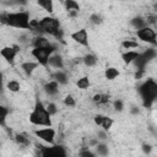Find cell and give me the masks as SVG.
<instances>
[{
	"mask_svg": "<svg viewBox=\"0 0 157 157\" xmlns=\"http://www.w3.org/2000/svg\"><path fill=\"white\" fill-rule=\"evenodd\" d=\"M31 13L27 10H18L12 12H5L0 15V23L23 31H32Z\"/></svg>",
	"mask_w": 157,
	"mask_h": 157,
	"instance_id": "cell-1",
	"label": "cell"
},
{
	"mask_svg": "<svg viewBox=\"0 0 157 157\" xmlns=\"http://www.w3.org/2000/svg\"><path fill=\"white\" fill-rule=\"evenodd\" d=\"M32 31H39L42 33H47L49 36L60 38L61 37V22L58 17L47 15L39 20H31Z\"/></svg>",
	"mask_w": 157,
	"mask_h": 157,
	"instance_id": "cell-2",
	"label": "cell"
},
{
	"mask_svg": "<svg viewBox=\"0 0 157 157\" xmlns=\"http://www.w3.org/2000/svg\"><path fill=\"white\" fill-rule=\"evenodd\" d=\"M28 120L34 126H52V115L47 110L45 104L40 101H37L32 112L28 115Z\"/></svg>",
	"mask_w": 157,
	"mask_h": 157,
	"instance_id": "cell-3",
	"label": "cell"
},
{
	"mask_svg": "<svg viewBox=\"0 0 157 157\" xmlns=\"http://www.w3.org/2000/svg\"><path fill=\"white\" fill-rule=\"evenodd\" d=\"M139 92L145 107H150L157 97V83L153 78H147L140 87Z\"/></svg>",
	"mask_w": 157,
	"mask_h": 157,
	"instance_id": "cell-4",
	"label": "cell"
},
{
	"mask_svg": "<svg viewBox=\"0 0 157 157\" xmlns=\"http://www.w3.org/2000/svg\"><path fill=\"white\" fill-rule=\"evenodd\" d=\"M56 50H58V47L50 43L49 45H45V47H33L31 50V55L42 67L48 69V59Z\"/></svg>",
	"mask_w": 157,
	"mask_h": 157,
	"instance_id": "cell-5",
	"label": "cell"
},
{
	"mask_svg": "<svg viewBox=\"0 0 157 157\" xmlns=\"http://www.w3.org/2000/svg\"><path fill=\"white\" fill-rule=\"evenodd\" d=\"M34 136L37 139H39L40 141L48 144V145H53L55 144V137H56V130L53 126H42L38 128L33 131Z\"/></svg>",
	"mask_w": 157,
	"mask_h": 157,
	"instance_id": "cell-6",
	"label": "cell"
},
{
	"mask_svg": "<svg viewBox=\"0 0 157 157\" xmlns=\"http://www.w3.org/2000/svg\"><path fill=\"white\" fill-rule=\"evenodd\" d=\"M135 34L141 42H145V43L151 44V45H156V31L151 26L146 25L142 28L136 29Z\"/></svg>",
	"mask_w": 157,
	"mask_h": 157,
	"instance_id": "cell-7",
	"label": "cell"
},
{
	"mask_svg": "<svg viewBox=\"0 0 157 157\" xmlns=\"http://www.w3.org/2000/svg\"><path fill=\"white\" fill-rule=\"evenodd\" d=\"M70 38H71L75 43H77L78 45H81V47L87 48V47L90 45L88 32H87V28H85V27L77 28L76 31H74L72 33H70Z\"/></svg>",
	"mask_w": 157,
	"mask_h": 157,
	"instance_id": "cell-8",
	"label": "cell"
},
{
	"mask_svg": "<svg viewBox=\"0 0 157 157\" xmlns=\"http://www.w3.org/2000/svg\"><path fill=\"white\" fill-rule=\"evenodd\" d=\"M18 53H20L18 45H5L0 49V56L10 65H12L15 63V59Z\"/></svg>",
	"mask_w": 157,
	"mask_h": 157,
	"instance_id": "cell-9",
	"label": "cell"
},
{
	"mask_svg": "<svg viewBox=\"0 0 157 157\" xmlns=\"http://www.w3.org/2000/svg\"><path fill=\"white\" fill-rule=\"evenodd\" d=\"M40 147V155L43 156H66V151L64 150L63 146L59 145H52L50 147H44V146H39Z\"/></svg>",
	"mask_w": 157,
	"mask_h": 157,
	"instance_id": "cell-10",
	"label": "cell"
},
{
	"mask_svg": "<svg viewBox=\"0 0 157 157\" xmlns=\"http://www.w3.org/2000/svg\"><path fill=\"white\" fill-rule=\"evenodd\" d=\"M48 67H53V69H55V70L64 69V67H65L64 58H63L59 53L54 52V53L49 56V59H48Z\"/></svg>",
	"mask_w": 157,
	"mask_h": 157,
	"instance_id": "cell-11",
	"label": "cell"
},
{
	"mask_svg": "<svg viewBox=\"0 0 157 157\" xmlns=\"http://www.w3.org/2000/svg\"><path fill=\"white\" fill-rule=\"evenodd\" d=\"M40 65L34 60H27V61H23V63H21L20 64V69H21V71L25 74V75H27V76H32L37 70H38V67H39Z\"/></svg>",
	"mask_w": 157,
	"mask_h": 157,
	"instance_id": "cell-12",
	"label": "cell"
},
{
	"mask_svg": "<svg viewBox=\"0 0 157 157\" xmlns=\"http://www.w3.org/2000/svg\"><path fill=\"white\" fill-rule=\"evenodd\" d=\"M140 53L141 52H139L136 49H128L121 53V60L125 65H131L134 63V60L140 55Z\"/></svg>",
	"mask_w": 157,
	"mask_h": 157,
	"instance_id": "cell-13",
	"label": "cell"
},
{
	"mask_svg": "<svg viewBox=\"0 0 157 157\" xmlns=\"http://www.w3.org/2000/svg\"><path fill=\"white\" fill-rule=\"evenodd\" d=\"M59 86H60V85H59L55 80H50V81H48V82L44 83L43 90H44V92L47 93V96H49V97H55V96H58V93H59Z\"/></svg>",
	"mask_w": 157,
	"mask_h": 157,
	"instance_id": "cell-14",
	"label": "cell"
},
{
	"mask_svg": "<svg viewBox=\"0 0 157 157\" xmlns=\"http://www.w3.org/2000/svg\"><path fill=\"white\" fill-rule=\"evenodd\" d=\"M119 75H120V71L115 66H107L103 72V76L107 81H114L117 77H119Z\"/></svg>",
	"mask_w": 157,
	"mask_h": 157,
	"instance_id": "cell-15",
	"label": "cell"
},
{
	"mask_svg": "<svg viewBox=\"0 0 157 157\" xmlns=\"http://www.w3.org/2000/svg\"><path fill=\"white\" fill-rule=\"evenodd\" d=\"M53 80H55L59 85H66L69 82V77H67V74L66 71H64L63 69H59V70H55V72L53 74Z\"/></svg>",
	"mask_w": 157,
	"mask_h": 157,
	"instance_id": "cell-16",
	"label": "cell"
},
{
	"mask_svg": "<svg viewBox=\"0 0 157 157\" xmlns=\"http://www.w3.org/2000/svg\"><path fill=\"white\" fill-rule=\"evenodd\" d=\"M37 5L49 15L54 12V0H37Z\"/></svg>",
	"mask_w": 157,
	"mask_h": 157,
	"instance_id": "cell-17",
	"label": "cell"
},
{
	"mask_svg": "<svg viewBox=\"0 0 157 157\" xmlns=\"http://www.w3.org/2000/svg\"><path fill=\"white\" fill-rule=\"evenodd\" d=\"M90 86H91V78L88 76H86V75L85 76H81V77H78L76 80V87L78 90L85 91V90H88Z\"/></svg>",
	"mask_w": 157,
	"mask_h": 157,
	"instance_id": "cell-18",
	"label": "cell"
},
{
	"mask_svg": "<svg viewBox=\"0 0 157 157\" xmlns=\"http://www.w3.org/2000/svg\"><path fill=\"white\" fill-rule=\"evenodd\" d=\"M82 63L85 64V66L87 67H94L98 63V59L94 54H91V53H87L83 58H82Z\"/></svg>",
	"mask_w": 157,
	"mask_h": 157,
	"instance_id": "cell-19",
	"label": "cell"
},
{
	"mask_svg": "<svg viewBox=\"0 0 157 157\" xmlns=\"http://www.w3.org/2000/svg\"><path fill=\"white\" fill-rule=\"evenodd\" d=\"M64 7L67 12H71V11L78 12L80 11V4L76 0H64Z\"/></svg>",
	"mask_w": 157,
	"mask_h": 157,
	"instance_id": "cell-20",
	"label": "cell"
},
{
	"mask_svg": "<svg viewBox=\"0 0 157 157\" xmlns=\"http://www.w3.org/2000/svg\"><path fill=\"white\" fill-rule=\"evenodd\" d=\"M6 88H7V91H10L12 93H17L21 91V83H20V81L12 78L6 82Z\"/></svg>",
	"mask_w": 157,
	"mask_h": 157,
	"instance_id": "cell-21",
	"label": "cell"
},
{
	"mask_svg": "<svg viewBox=\"0 0 157 157\" xmlns=\"http://www.w3.org/2000/svg\"><path fill=\"white\" fill-rule=\"evenodd\" d=\"M15 141H16V144H17L18 146H21V147H28L29 144H31L29 139H28L26 135H23V134H16V135H15Z\"/></svg>",
	"mask_w": 157,
	"mask_h": 157,
	"instance_id": "cell-22",
	"label": "cell"
},
{
	"mask_svg": "<svg viewBox=\"0 0 157 157\" xmlns=\"http://www.w3.org/2000/svg\"><path fill=\"white\" fill-rule=\"evenodd\" d=\"M52 42L48 39V38H45V37H43V36H38V37H36L33 40H32V45L33 47H45V45H49Z\"/></svg>",
	"mask_w": 157,
	"mask_h": 157,
	"instance_id": "cell-23",
	"label": "cell"
},
{
	"mask_svg": "<svg viewBox=\"0 0 157 157\" xmlns=\"http://www.w3.org/2000/svg\"><path fill=\"white\" fill-rule=\"evenodd\" d=\"M121 47H123L124 49H126V50H128V49H137V48L140 47V44H139L137 40L129 38V39H124V40L121 42Z\"/></svg>",
	"mask_w": 157,
	"mask_h": 157,
	"instance_id": "cell-24",
	"label": "cell"
},
{
	"mask_svg": "<svg viewBox=\"0 0 157 157\" xmlns=\"http://www.w3.org/2000/svg\"><path fill=\"white\" fill-rule=\"evenodd\" d=\"M10 113V109L2 104H0V126H5L6 125V120H7V115Z\"/></svg>",
	"mask_w": 157,
	"mask_h": 157,
	"instance_id": "cell-25",
	"label": "cell"
},
{
	"mask_svg": "<svg viewBox=\"0 0 157 157\" xmlns=\"http://www.w3.org/2000/svg\"><path fill=\"white\" fill-rule=\"evenodd\" d=\"M113 124H114V119L110 118L109 115H104V117H103V120H102V124H101V128H102L104 131H108V130L112 129Z\"/></svg>",
	"mask_w": 157,
	"mask_h": 157,
	"instance_id": "cell-26",
	"label": "cell"
},
{
	"mask_svg": "<svg viewBox=\"0 0 157 157\" xmlns=\"http://www.w3.org/2000/svg\"><path fill=\"white\" fill-rule=\"evenodd\" d=\"M131 26L135 28V29H139V28H142L144 26H146L147 25V22H146V20L145 18H142V17H135V18H132L131 20Z\"/></svg>",
	"mask_w": 157,
	"mask_h": 157,
	"instance_id": "cell-27",
	"label": "cell"
},
{
	"mask_svg": "<svg viewBox=\"0 0 157 157\" xmlns=\"http://www.w3.org/2000/svg\"><path fill=\"white\" fill-rule=\"evenodd\" d=\"M63 103H64V105H66V107H69V108L76 107V99H75V97L71 96V94H66V96L63 98Z\"/></svg>",
	"mask_w": 157,
	"mask_h": 157,
	"instance_id": "cell-28",
	"label": "cell"
},
{
	"mask_svg": "<svg viewBox=\"0 0 157 157\" xmlns=\"http://www.w3.org/2000/svg\"><path fill=\"white\" fill-rule=\"evenodd\" d=\"M94 153H97V155H99V156H105V155H108V146L104 145V144H97V145H96V152H94Z\"/></svg>",
	"mask_w": 157,
	"mask_h": 157,
	"instance_id": "cell-29",
	"label": "cell"
},
{
	"mask_svg": "<svg viewBox=\"0 0 157 157\" xmlns=\"http://www.w3.org/2000/svg\"><path fill=\"white\" fill-rule=\"evenodd\" d=\"M92 25H101L102 23V21H103V18H102V16L99 15V13H92L91 16H90V20H88Z\"/></svg>",
	"mask_w": 157,
	"mask_h": 157,
	"instance_id": "cell-30",
	"label": "cell"
},
{
	"mask_svg": "<svg viewBox=\"0 0 157 157\" xmlns=\"http://www.w3.org/2000/svg\"><path fill=\"white\" fill-rule=\"evenodd\" d=\"M45 108H47V110L50 113L52 117L58 113V107H56V104H55L54 102H48V103L45 104Z\"/></svg>",
	"mask_w": 157,
	"mask_h": 157,
	"instance_id": "cell-31",
	"label": "cell"
},
{
	"mask_svg": "<svg viewBox=\"0 0 157 157\" xmlns=\"http://www.w3.org/2000/svg\"><path fill=\"white\" fill-rule=\"evenodd\" d=\"M113 108H114L115 110H118V112H121V110L124 109V102H123L121 99H115V101L113 102Z\"/></svg>",
	"mask_w": 157,
	"mask_h": 157,
	"instance_id": "cell-32",
	"label": "cell"
},
{
	"mask_svg": "<svg viewBox=\"0 0 157 157\" xmlns=\"http://www.w3.org/2000/svg\"><path fill=\"white\" fill-rule=\"evenodd\" d=\"M103 117H104V114H101V113L96 114V115L93 117V123H94L97 126H101V124H102V120H103Z\"/></svg>",
	"mask_w": 157,
	"mask_h": 157,
	"instance_id": "cell-33",
	"label": "cell"
},
{
	"mask_svg": "<svg viewBox=\"0 0 157 157\" xmlns=\"http://www.w3.org/2000/svg\"><path fill=\"white\" fill-rule=\"evenodd\" d=\"M101 98H102V93H96V94H93V97H92V102L96 103V104H99Z\"/></svg>",
	"mask_w": 157,
	"mask_h": 157,
	"instance_id": "cell-34",
	"label": "cell"
},
{
	"mask_svg": "<svg viewBox=\"0 0 157 157\" xmlns=\"http://www.w3.org/2000/svg\"><path fill=\"white\" fill-rule=\"evenodd\" d=\"M2 87H4V74L0 71V91L2 90Z\"/></svg>",
	"mask_w": 157,
	"mask_h": 157,
	"instance_id": "cell-35",
	"label": "cell"
},
{
	"mask_svg": "<svg viewBox=\"0 0 157 157\" xmlns=\"http://www.w3.org/2000/svg\"><path fill=\"white\" fill-rule=\"evenodd\" d=\"M142 150L145 151V153H148V152L151 151V146H150V145H146V144H145V145L142 146Z\"/></svg>",
	"mask_w": 157,
	"mask_h": 157,
	"instance_id": "cell-36",
	"label": "cell"
},
{
	"mask_svg": "<svg viewBox=\"0 0 157 157\" xmlns=\"http://www.w3.org/2000/svg\"><path fill=\"white\" fill-rule=\"evenodd\" d=\"M0 142H1V140H0Z\"/></svg>",
	"mask_w": 157,
	"mask_h": 157,
	"instance_id": "cell-37",
	"label": "cell"
}]
</instances>
